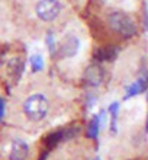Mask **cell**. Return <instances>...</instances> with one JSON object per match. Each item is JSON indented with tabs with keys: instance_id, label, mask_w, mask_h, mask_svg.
I'll return each instance as SVG.
<instances>
[{
	"instance_id": "obj_1",
	"label": "cell",
	"mask_w": 148,
	"mask_h": 160,
	"mask_svg": "<svg viewBox=\"0 0 148 160\" xmlns=\"http://www.w3.org/2000/svg\"><path fill=\"white\" fill-rule=\"evenodd\" d=\"M50 99L47 95L41 92L31 93L22 102V114L28 121L31 122H41L50 114Z\"/></svg>"
},
{
	"instance_id": "obj_2",
	"label": "cell",
	"mask_w": 148,
	"mask_h": 160,
	"mask_svg": "<svg viewBox=\"0 0 148 160\" xmlns=\"http://www.w3.org/2000/svg\"><path fill=\"white\" fill-rule=\"evenodd\" d=\"M107 23L115 34L121 35L122 38H132L136 35V23L128 13L122 10H112L107 15Z\"/></svg>"
},
{
	"instance_id": "obj_3",
	"label": "cell",
	"mask_w": 148,
	"mask_h": 160,
	"mask_svg": "<svg viewBox=\"0 0 148 160\" xmlns=\"http://www.w3.org/2000/svg\"><path fill=\"white\" fill-rule=\"evenodd\" d=\"M64 10L61 0H38L35 3V15L42 22L57 21Z\"/></svg>"
},
{
	"instance_id": "obj_4",
	"label": "cell",
	"mask_w": 148,
	"mask_h": 160,
	"mask_svg": "<svg viewBox=\"0 0 148 160\" xmlns=\"http://www.w3.org/2000/svg\"><path fill=\"white\" fill-rule=\"evenodd\" d=\"M80 39L74 34H67L58 41V44L55 45V51H57V57L61 60L65 58H73L74 55L80 50Z\"/></svg>"
},
{
	"instance_id": "obj_5",
	"label": "cell",
	"mask_w": 148,
	"mask_h": 160,
	"mask_svg": "<svg viewBox=\"0 0 148 160\" xmlns=\"http://www.w3.org/2000/svg\"><path fill=\"white\" fill-rule=\"evenodd\" d=\"M31 156V147L21 137H15L9 141L7 159L9 160H28Z\"/></svg>"
},
{
	"instance_id": "obj_6",
	"label": "cell",
	"mask_w": 148,
	"mask_h": 160,
	"mask_svg": "<svg viewBox=\"0 0 148 160\" xmlns=\"http://www.w3.org/2000/svg\"><path fill=\"white\" fill-rule=\"evenodd\" d=\"M6 67H7L9 77H10L12 80H17L19 77H21L22 72H23L25 64H23V60H22L21 55H15V57H12V58L7 61Z\"/></svg>"
},
{
	"instance_id": "obj_7",
	"label": "cell",
	"mask_w": 148,
	"mask_h": 160,
	"mask_svg": "<svg viewBox=\"0 0 148 160\" xmlns=\"http://www.w3.org/2000/svg\"><path fill=\"white\" fill-rule=\"evenodd\" d=\"M86 83L90 86H99L103 80V70L99 66H93L86 72Z\"/></svg>"
},
{
	"instance_id": "obj_8",
	"label": "cell",
	"mask_w": 148,
	"mask_h": 160,
	"mask_svg": "<svg viewBox=\"0 0 148 160\" xmlns=\"http://www.w3.org/2000/svg\"><path fill=\"white\" fill-rule=\"evenodd\" d=\"M116 54H118V50L115 47H100V48L94 51V58L98 61H110V60H113L116 57Z\"/></svg>"
},
{
	"instance_id": "obj_9",
	"label": "cell",
	"mask_w": 148,
	"mask_h": 160,
	"mask_svg": "<svg viewBox=\"0 0 148 160\" xmlns=\"http://www.w3.org/2000/svg\"><path fill=\"white\" fill-rule=\"evenodd\" d=\"M147 83L148 82L145 77H141V79L135 80V82L127 89V96L125 98H132V96H135V95H138V93L144 92L145 88H147Z\"/></svg>"
},
{
	"instance_id": "obj_10",
	"label": "cell",
	"mask_w": 148,
	"mask_h": 160,
	"mask_svg": "<svg viewBox=\"0 0 148 160\" xmlns=\"http://www.w3.org/2000/svg\"><path fill=\"white\" fill-rule=\"evenodd\" d=\"M31 64H32L34 72H39V70H42L44 68L42 57H41V55H32V58H31Z\"/></svg>"
},
{
	"instance_id": "obj_11",
	"label": "cell",
	"mask_w": 148,
	"mask_h": 160,
	"mask_svg": "<svg viewBox=\"0 0 148 160\" xmlns=\"http://www.w3.org/2000/svg\"><path fill=\"white\" fill-rule=\"evenodd\" d=\"M3 115H4V101L0 99V121L3 119Z\"/></svg>"
},
{
	"instance_id": "obj_12",
	"label": "cell",
	"mask_w": 148,
	"mask_h": 160,
	"mask_svg": "<svg viewBox=\"0 0 148 160\" xmlns=\"http://www.w3.org/2000/svg\"><path fill=\"white\" fill-rule=\"evenodd\" d=\"M144 21H145V26H147V29H148V9L145 10V16H144Z\"/></svg>"
}]
</instances>
